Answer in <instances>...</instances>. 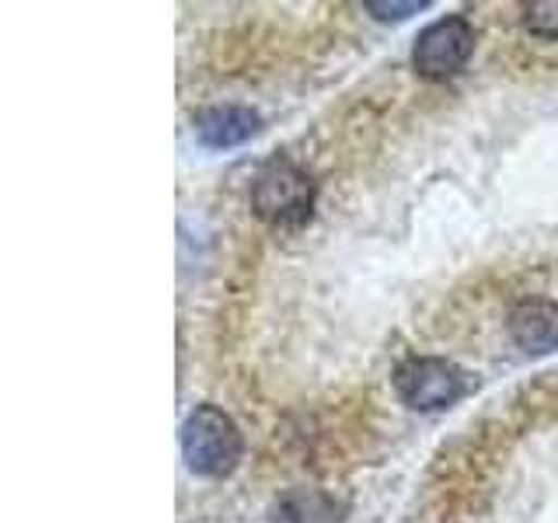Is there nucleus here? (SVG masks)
<instances>
[{
    "mask_svg": "<svg viewBox=\"0 0 558 523\" xmlns=\"http://www.w3.org/2000/svg\"><path fill=\"white\" fill-rule=\"evenodd\" d=\"M395 391L415 412H444L468 394V374L440 356H412L395 370Z\"/></svg>",
    "mask_w": 558,
    "mask_h": 523,
    "instance_id": "nucleus-3",
    "label": "nucleus"
},
{
    "mask_svg": "<svg viewBox=\"0 0 558 523\" xmlns=\"http://www.w3.org/2000/svg\"><path fill=\"white\" fill-rule=\"evenodd\" d=\"M272 523H339V506L322 492H296L276 506Z\"/></svg>",
    "mask_w": 558,
    "mask_h": 523,
    "instance_id": "nucleus-7",
    "label": "nucleus"
},
{
    "mask_svg": "<svg viewBox=\"0 0 558 523\" xmlns=\"http://www.w3.org/2000/svg\"><path fill=\"white\" fill-rule=\"evenodd\" d=\"M314 179L301 168L287 161V157H272L258 171L252 182V209L258 220L272 227H301L314 214Z\"/></svg>",
    "mask_w": 558,
    "mask_h": 523,
    "instance_id": "nucleus-1",
    "label": "nucleus"
},
{
    "mask_svg": "<svg viewBox=\"0 0 558 523\" xmlns=\"http://www.w3.org/2000/svg\"><path fill=\"white\" fill-rule=\"evenodd\" d=\"M241 429L231 415L217 405L192 409L182 426L185 464L203 478H227L241 461Z\"/></svg>",
    "mask_w": 558,
    "mask_h": 523,
    "instance_id": "nucleus-2",
    "label": "nucleus"
},
{
    "mask_svg": "<svg viewBox=\"0 0 558 523\" xmlns=\"http://www.w3.org/2000/svg\"><path fill=\"white\" fill-rule=\"evenodd\" d=\"M510 339L531 356L558 353V301L527 296L510 311Z\"/></svg>",
    "mask_w": 558,
    "mask_h": 523,
    "instance_id": "nucleus-5",
    "label": "nucleus"
},
{
    "mask_svg": "<svg viewBox=\"0 0 558 523\" xmlns=\"http://www.w3.org/2000/svg\"><path fill=\"white\" fill-rule=\"evenodd\" d=\"M471 52H475V25H471L464 14H447L418 32L412 63L423 77L440 81V77L458 74L471 60Z\"/></svg>",
    "mask_w": 558,
    "mask_h": 523,
    "instance_id": "nucleus-4",
    "label": "nucleus"
},
{
    "mask_svg": "<svg viewBox=\"0 0 558 523\" xmlns=\"http://www.w3.org/2000/svg\"><path fill=\"white\" fill-rule=\"evenodd\" d=\"M423 8L426 4H366V11H371L377 22H401V17H409Z\"/></svg>",
    "mask_w": 558,
    "mask_h": 523,
    "instance_id": "nucleus-9",
    "label": "nucleus"
},
{
    "mask_svg": "<svg viewBox=\"0 0 558 523\" xmlns=\"http://www.w3.org/2000/svg\"><path fill=\"white\" fill-rule=\"evenodd\" d=\"M262 130V115L248 105H214L196 115V136L209 150L238 147Z\"/></svg>",
    "mask_w": 558,
    "mask_h": 523,
    "instance_id": "nucleus-6",
    "label": "nucleus"
},
{
    "mask_svg": "<svg viewBox=\"0 0 558 523\" xmlns=\"http://www.w3.org/2000/svg\"><path fill=\"white\" fill-rule=\"evenodd\" d=\"M523 22L537 35H558V4H531Z\"/></svg>",
    "mask_w": 558,
    "mask_h": 523,
    "instance_id": "nucleus-8",
    "label": "nucleus"
}]
</instances>
